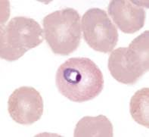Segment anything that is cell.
Returning <instances> with one entry per match:
<instances>
[{"mask_svg":"<svg viewBox=\"0 0 149 137\" xmlns=\"http://www.w3.org/2000/svg\"><path fill=\"white\" fill-rule=\"evenodd\" d=\"M113 125L104 115L83 117L74 130V137H113Z\"/></svg>","mask_w":149,"mask_h":137,"instance_id":"cell-8","label":"cell"},{"mask_svg":"<svg viewBox=\"0 0 149 137\" xmlns=\"http://www.w3.org/2000/svg\"><path fill=\"white\" fill-rule=\"evenodd\" d=\"M81 19L77 10L65 8L42 20L45 39L56 55L68 56L77 49L81 40Z\"/></svg>","mask_w":149,"mask_h":137,"instance_id":"cell-3","label":"cell"},{"mask_svg":"<svg viewBox=\"0 0 149 137\" xmlns=\"http://www.w3.org/2000/svg\"><path fill=\"white\" fill-rule=\"evenodd\" d=\"M81 29L84 40L95 51L109 53L117 45L119 34L104 10H87L82 17Z\"/></svg>","mask_w":149,"mask_h":137,"instance_id":"cell-5","label":"cell"},{"mask_svg":"<svg viewBox=\"0 0 149 137\" xmlns=\"http://www.w3.org/2000/svg\"><path fill=\"white\" fill-rule=\"evenodd\" d=\"M146 8H148V1L111 0L108 6V12L122 32L132 34L145 25Z\"/></svg>","mask_w":149,"mask_h":137,"instance_id":"cell-7","label":"cell"},{"mask_svg":"<svg viewBox=\"0 0 149 137\" xmlns=\"http://www.w3.org/2000/svg\"><path fill=\"white\" fill-rule=\"evenodd\" d=\"M8 111L16 123L31 125L40 120L43 115V100L40 92L33 87H19L8 98Z\"/></svg>","mask_w":149,"mask_h":137,"instance_id":"cell-6","label":"cell"},{"mask_svg":"<svg viewBox=\"0 0 149 137\" xmlns=\"http://www.w3.org/2000/svg\"><path fill=\"white\" fill-rule=\"evenodd\" d=\"M149 88H142L132 96L130 111L132 119L140 125L149 128Z\"/></svg>","mask_w":149,"mask_h":137,"instance_id":"cell-9","label":"cell"},{"mask_svg":"<svg viewBox=\"0 0 149 137\" xmlns=\"http://www.w3.org/2000/svg\"><path fill=\"white\" fill-rule=\"evenodd\" d=\"M57 88L62 96L74 102L94 99L104 88L102 71L86 57L70 58L59 66L55 76Z\"/></svg>","mask_w":149,"mask_h":137,"instance_id":"cell-1","label":"cell"},{"mask_svg":"<svg viewBox=\"0 0 149 137\" xmlns=\"http://www.w3.org/2000/svg\"><path fill=\"white\" fill-rule=\"evenodd\" d=\"M149 31L146 30L131 42L128 47L112 51L108 68L119 83L133 85L149 69Z\"/></svg>","mask_w":149,"mask_h":137,"instance_id":"cell-2","label":"cell"},{"mask_svg":"<svg viewBox=\"0 0 149 137\" xmlns=\"http://www.w3.org/2000/svg\"><path fill=\"white\" fill-rule=\"evenodd\" d=\"M43 30L34 19L15 17L1 27L0 58L15 62L43 42Z\"/></svg>","mask_w":149,"mask_h":137,"instance_id":"cell-4","label":"cell"}]
</instances>
